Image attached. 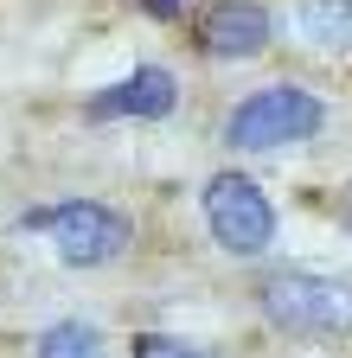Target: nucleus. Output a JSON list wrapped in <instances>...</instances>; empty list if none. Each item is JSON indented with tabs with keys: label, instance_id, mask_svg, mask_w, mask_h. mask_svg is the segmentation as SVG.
<instances>
[{
	"label": "nucleus",
	"instance_id": "39448f33",
	"mask_svg": "<svg viewBox=\"0 0 352 358\" xmlns=\"http://www.w3.org/2000/svg\"><path fill=\"white\" fill-rule=\"evenodd\" d=\"M173 103H180V83H173L167 64H135L128 77L103 83L90 103H83V115L90 122H167Z\"/></svg>",
	"mask_w": 352,
	"mask_h": 358
},
{
	"label": "nucleus",
	"instance_id": "f03ea898",
	"mask_svg": "<svg viewBox=\"0 0 352 358\" xmlns=\"http://www.w3.org/2000/svg\"><path fill=\"white\" fill-rule=\"evenodd\" d=\"M327 128V103L307 83H262L225 115V148L237 154H282Z\"/></svg>",
	"mask_w": 352,
	"mask_h": 358
},
{
	"label": "nucleus",
	"instance_id": "1a4fd4ad",
	"mask_svg": "<svg viewBox=\"0 0 352 358\" xmlns=\"http://www.w3.org/2000/svg\"><path fill=\"white\" fill-rule=\"evenodd\" d=\"M128 358H205L192 339H173V333H141L128 345Z\"/></svg>",
	"mask_w": 352,
	"mask_h": 358
},
{
	"label": "nucleus",
	"instance_id": "0eeeda50",
	"mask_svg": "<svg viewBox=\"0 0 352 358\" xmlns=\"http://www.w3.org/2000/svg\"><path fill=\"white\" fill-rule=\"evenodd\" d=\"M295 32L314 45V52L352 58V0H301L295 7Z\"/></svg>",
	"mask_w": 352,
	"mask_h": 358
},
{
	"label": "nucleus",
	"instance_id": "6e6552de",
	"mask_svg": "<svg viewBox=\"0 0 352 358\" xmlns=\"http://www.w3.org/2000/svg\"><path fill=\"white\" fill-rule=\"evenodd\" d=\"M32 358H103V333L90 320H58V327H45Z\"/></svg>",
	"mask_w": 352,
	"mask_h": 358
},
{
	"label": "nucleus",
	"instance_id": "9d476101",
	"mask_svg": "<svg viewBox=\"0 0 352 358\" xmlns=\"http://www.w3.org/2000/svg\"><path fill=\"white\" fill-rule=\"evenodd\" d=\"M135 7H141L148 20H180V13H186V0H135Z\"/></svg>",
	"mask_w": 352,
	"mask_h": 358
},
{
	"label": "nucleus",
	"instance_id": "423d86ee",
	"mask_svg": "<svg viewBox=\"0 0 352 358\" xmlns=\"http://www.w3.org/2000/svg\"><path fill=\"white\" fill-rule=\"evenodd\" d=\"M276 38V20L262 0H211L205 20H199V52L205 58H225V64H244V58H262Z\"/></svg>",
	"mask_w": 352,
	"mask_h": 358
},
{
	"label": "nucleus",
	"instance_id": "20e7f679",
	"mask_svg": "<svg viewBox=\"0 0 352 358\" xmlns=\"http://www.w3.org/2000/svg\"><path fill=\"white\" fill-rule=\"evenodd\" d=\"M199 211H205V231L218 237V250L237 256V262H250V256H262V250L276 243V205H269V192H262L250 173H237V166H225V173L205 179Z\"/></svg>",
	"mask_w": 352,
	"mask_h": 358
},
{
	"label": "nucleus",
	"instance_id": "9b49d317",
	"mask_svg": "<svg viewBox=\"0 0 352 358\" xmlns=\"http://www.w3.org/2000/svg\"><path fill=\"white\" fill-rule=\"evenodd\" d=\"M339 224H346V231H352V192L339 199Z\"/></svg>",
	"mask_w": 352,
	"mask_h": 358
},
{
	"label": "nucleus",
	"instance_id": "7ed1b4c3",
	"mask_svg": "<svg viewBox=\"0 0 352 358\" xmlns=\"http://www.w3.org/2000/svg\"><path fill=\"white\" fill-rule=\"evenodd\" d=\"M20 231H38L64 268H103L115 262L128 243H135V224H128V211L103 205V199H64L52 211H26Z\"/></svg>",
	"mask_w": 352,
	"mask_h": 358
},
{
	"label": "nucleus",
	"instance_id": "f257e3e1",
	"mask_svg": "<svg viewBox=\"0 0 352 358\" xmlns=\"http://www.w3.org/2000/svg\"><path fill=\"white\" fill-rule=\"evenodd\" d=\"M256 307L288 339H346L352 333V275H333V268H276V275H262Z\"/></svg>",
	"mask_w": 352,
	"mask_h": 358
}]
</instances>
